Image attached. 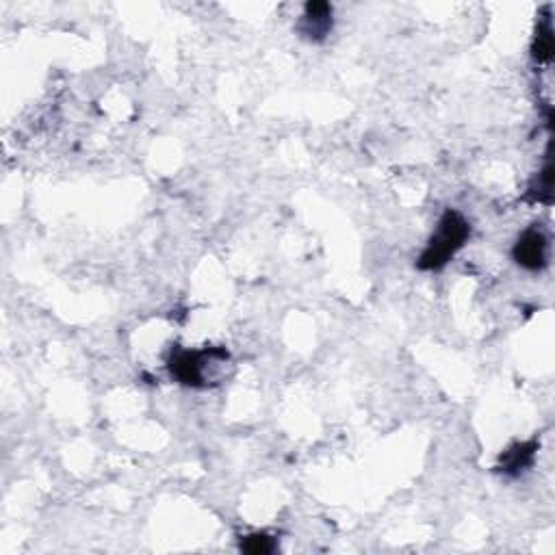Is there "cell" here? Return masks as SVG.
I'll list each match as a JSON object with an SVG mask.
<instances>
[{
	"mask_svg": "<svg viewBox=\"0 0 555 555\" xmlns=\"http://www.w3.org/2000/svg\"><path fill=\"white\" fill-rule=\"evenodd\" d=\"M553 54V37L551 31L545 29L538 35V44H536V57L540 61H549Z\"/></svg>",
	"mask_w": 555,
	"mask_h": 555,
	"instance_id": "52a82bcc",
	"label": "cell"
},
{
	"mask_svg": "<svg viewBox=\"0 0 555 555\" xmlns=\"http://www.w3.org/2000/svg\"><path fill=\"white\" fill-rule=\"evenodd\" d=\"M224 352L210 349V352H176L170 360V371L180 385L200 386L204 382V369L209 363L221 356Z\"/></svg>",
	"mask_w": 555,
	"mask_h": 555,
	"instance_id": "7a4b0ae2",
	"label": "cell"
},
{
	"mask_svg": "<svg viewBox=\"0 0 555 555\" xmlns=\"http://www.w3.org/2000/svg\"><path fill=\"white\" fill-rule=\"evenodd\" d=\"M241 549L252 555H265L274 551V540H271L268 534H249L246 536V540L241 542Z\"/></svg>",
	"mask_w": 555,
	"mask_h": 555,
	"instance_id": "8992f818",
	"label": "cell"
},
{
	"mask_svg": "<svg viewBox=\"0 0 555 555\" xmlns=\"http://www.w3.org/2000/svg\"><path fill=\"white\" fill-rule=\"evenodd\" d=\"M299 33L310 42H321L332 29V7L327 3H308L304 18L299 22Z\"/></svg>",
	"mask_w": 555,
	"mask_h": 555,
	"instance_id": "277c9868",
	"label": "cell"
},
{
	"mask_svg": "<svg viewBox=\"0 0 555 555\" xmlns=\"http://www.w3.org/2000/svg\"><path fill=\"white\" fill-rule=\"evenodd\" d=\"M469 235L471 229L462 215L456 213V210H447V213L443 215L441 224H438L436 235L432 237L430 246H427L424 257L419 260V268L421 269L445 268L449 258L464 246Z\"/></svg>",
	"mask_w": 555,
	"mask_h": 555,
	"instance_id": "6da1fadb",
	"label": "cell"
},
{
	"mask_svg": "<svg viewBox=\"0 0 555 555\" xmlns=\"http://www.w3.org/2000/svg\"><path fill=\"white\" fill-rule=\"evenodd\" d=\"M534 443H523V445H516L506 452V456L501 458V471H506L510 475L521 473V471L527 469V466L531 464V460H534Z\"/></svg>",
	"mask_w": 555,
	"mask_h": 555,
	"instance_id": "5b68a950",
	"label": "cell"
},
{
	"mask_svg": "<svg viewBox=\"0 0 555 555\" xmlns=\"http://www.w3.org/2000/svg\"><path fill=\"white\" fill-rule=\"evenodd\" d=\"M514 258L521 268L525 269H540L547 260V239L542 237V232L538 230H527L523 237L519 239L514 248Z\"/></svg>",
	"mask_w": 555,
	"mask_h": 555,
	"instance_id": "3957f363",
	"label": "cell"
}]
</instances>
